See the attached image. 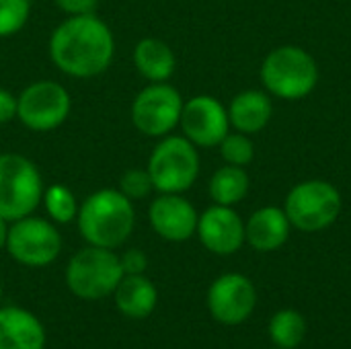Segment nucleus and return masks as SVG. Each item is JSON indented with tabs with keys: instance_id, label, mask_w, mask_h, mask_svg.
Here are the masks:
<instances>
[{
	"instance_id": "obj_1",
	"label": "nucleus",
	"mask_w": 351,
	"mask_h": 349,
	"mask_svg": "<svg viewBox=\"0 0 351 349\" xmlns=\"http://www.w3.org/2000/svg\"><path fill=\"white\" fill-rule=\"evenodd\" d=\"M47 49L53 66L66 76L95 78L111 66L115 37L95 12L78 14L64 19L53 29Z\"/></svg>"
},
{
	"instance_id": "obj_2",
	"label": "nucleus",
	"mask_w": 351,
	"mask_h": 349,
	"mask_svg": "<svg viewBox=\"0 0 351 349\" xmlns=\"http://www.w3.org/2000/svg\"><path fill=\"white\" fill-rule=\"evenodd\" d=\"M76 224L80 237L88 245L117 249L134 232V202L128 200L119 189H99L80 204Z\"/></svg>"
},
{
	"instance_id": "obj_3",
	"label": "nucleus",
	"mask_w": 351,
	"mask_h": 349,
	"mask_svg": "<svg viewBox=\"0 0 351 349\" xmlns=\"http://www.w3.org/2000/svg\"><path fill=\"white\" fill-rule=\"evenodd\" d=\"M261 82L265 88L286 101H298L311 95L319 82L315 58L298 45H282L269 51L261 64Z\"/></svg>"
},
{
	"instance_id": "obj_4",
	"label": "nucleus",
	"mask_w": 351,
	"mask_h": 349,
	"mask_svg": "<svg viewBox=\"0 0 351 349\" xmlns=\"http://www.w3.org/2000/svg\"><path fill=\"white\" fill-rule=\"evenodd\" d=\"M43 191V177L33 160L16 152L0 154V218L14 222L31 216Z\"/></svg>"
},
{
	"instance_id": "obj_5",
	"label": "nucleus",
	"mask_w": 351,
	"mask_h": 349,
	"mask_svg": "<svg viewBox=\"0 0 351 349\" xmlns=\"http://www.w3.org/2000/svg\"><path fill=\"white\" fill-rule=\"evenodd\" d=\"M123 278L119 255L113 249L86 245L76 251L66 267L68 290L82 300H101L113 296Z\"/></svg>"
},
{
	"instance_id": "obj_6",
	"label": "nucleus",
	"mask_w": 351,
	"mask_h": 349,
	"mask_svg": "<svg viewBox=\"0 0 351 349\" xmlns=\"http://www.w3.org/2000/svg\"><path fill=\"white\" fill-rule=\"evenodd\" d=\"M154 191L183 193L193 187L199 175L197 146L185 136H165L154 146L146 167Z\"/></svg>"
},
{
	"instance_id": "obj_7",
	"label": "nucleus",
	"mask_w": 351,
	"mask_h": 349,
	"mask_svg": "<svg viewBox=\"0 0 351 349\" xmlns=\"http://www.w3.org/2000/svg\"><path fill=\"white\" fill-rule=\"evenodd\" d=\"M284 212L294 228L319 232L337 220L341 212V193L327 181H304L288 193Z\"/></svg>"
},
{
	"instance_id": "obj_8",
	"label": "nucleus",
	"mask_w": 351,
	"mask_h": 349,
	"mask_svg": "<svg viewBox=\"0 0 351 349\" xmlns=\"http://www.w3.org/2000/svg\"><path fill=\"white\" fill-rule=\"evenodd\" d=\"M72 99L56 80H35L16 97V119L31 132L58 130L70 115Z\"/></svg>"
},
{
	"instance_id": "obj_9",
	"label": "nucleus",
	"mask_w": 351,
	"mask_h": 349,
	"mask_svg": "<svg viewBox=\"0 0 351 349\" xmlns=\"http://www.w3.org/2000/svg\"><path fill=\"white\" fill-rule=\"evenodd\" d=\"M6 251L25 267H45L60 257L62 234L49 220L31 214L8 224Z\"/></svg>"
},
{
	"instance_id": "obj_10",
	"label": "nucleus",
	"mask_w": 351,
	"mask_h": 349,
	"mask_svg": "<svg viewBox=\"0 0 351 349\" xmlns=\"http://www.w3.org/2000/svg\"><path fill=\"white\" fill-rule=\"evenodd\" d=\"M183 103L185 101L175 86L150 82L132 101V123L148 138H165L179 125Z\"/></svg>"
},
{
	"instance_id": "obj_11",
	"label": "nucleus",
	"mask_w": 351,
	"mask_h": 349,
	"mask_svg": "<svg viewBox=\"0 0 351 349\" xmlns=\"http://www.w3.org/2000/svg\"><path fill=\"white\" fill-rule=\"evenodd\" d=\"M257 304V292L249 278L241 274H224L208 290V311L220 325L245 323Z\"/></svg>"
},
{
	"instance_id": "obj_12",
	"label": "nucleus",
	"mask_w": 351,
	"mask_h": 349,
	"mask_svg": "<svg viewBox=\"0 0 351 349\" xmlns=\"http://www.w3.org/2000/svg\"><path fill=\"white\" fill-rule=\"evenodd\" d=\"M179 125L183 130V136L191 144L212 148L218 146L222 138L228 134V109L216 97L197 95L183 103Z\"/></svg>"
},
{
	"instance_id": "obj_13",
	"label": "nucleus",
	"mask_w": 351,
	"mask_h": 349,
	"mask_svg": "<svg viewBox=\"0 0 351 349\" xmlns=\"http://www.w3.org/2000/svg\"><path fill=\"white\" fill-rule=\"evenodd\" d=\"M150 226L169 243L189 241L197 230L199 214L181 193H158L148 210Z\"/></svg>"
},
{
	"instance_id": "obj_14",
	"label": "nucleus",
	"mask_w": 351,
	"mask_h": 349,
	"mask_svg": "<svg viewBox=\"0 0 351 349\" xmlns=\"http://www.w3.org/2000/svg\"><path fill=\"white\" fill-rule=\"evenodd\" d=\"M195 234L210 253L232 255L245 243V222L230 206L214 204L199 214Z\"/></svg>"
},
{
	"instance_id": "obj_15",
	"label": "nucleus",
	"mask_w": 351,
	"mask_h": 349,
	"mask_svg": "<svg viewBox=\"0 0 351 349\" xmlns=\"http://www.w3.org/2000/svg\"><path fill=\"white\" fill-rule=\"evenodd\" d=\"M0 349H45V329L41 321L21 306H2Z\"/></svg>"
},
{
	"instance_id": "obj_16",
	"label": "nucleus",
	"mask_w": 351,
	"mask_h": 349,
	"mask_svg": "<svg viewBox=\"0 0 351 349\" xmlns=\"http://www.w3.org/2000/svg\"><path fill=\"white\" fill-rule=\"evenodd\" d=\"M290 220L280 208H261L245 224V241L261 253L280 249L290 237Z\"/></svg>"
},
{
	"instance_id": "obj_17",
	"label": "nucleus",
	"mask_w": 351,
	"mask_h": 349,
	"mask_svg": "<svg viewBox=\"0 0 351 349\" xmlns=\"http://www.w3.org/2000/svg\"><path fill=\"white\" fill-rule=\"evenodd\" d=\"M115 306L117 311L128 319H146L154 313L158 304V292L156 286L144 276H123L117 284L115 292Z\"/></svg>"
},
{
	"instance_id": "obj_18",
	"label": "nucleus",
	"mask_w": 351,
	"mask_h": 349,
	"mask_svg": "<svg viewBox=\"0 0 351 349\" xmlns=\"http://www.w3.org/2000/svg\"><path fill=\"white\" fill-rule=\"evenodd\" d=\"M274 107L265 93L261 91H243L239 93L228 107L230 125L243 134L261 132L271 119Z\"/></svg>"
},
{
	"instance_id": "obj_19",
	"label": "nucleus",
	"mask_w": 351,
	"mask_h": 349,
	"mask_svg": "<svg viewBox=\"0 0 351 349\" xmlns=\"http://www.w3.org/2000/svg\"><path fill=\"white\" fill-rule=\"evenodd\" d=\"M134 64L148 82H167L177 66L173 49L156 37H144L134 47Z\"/></svg>"
},
{
	"instance_id": "obj_20",
	"label": "nucleus",
	"mask_w": 351,
	"mask_h": 349,
	"mask_svg": "<svg viewBox=\"0 0 351 349\" xmlns=\"http://www.w3.org/2000/svg\"><path fill=\"white\" fill-rule=\"evenodd\" d=\"M210 197L218 206H234L249 193V175L243 167L226 165L220 167L210 179Z\"/></svg>"
},
{
	"instance_id": "obj_21",
	"label": "nucleus",
	"mask_w": 351,
	"mask_h": 349,
	"mask_svg": "<svg viewBox=\"0 0 351 349\" xmlns=\"http://www.w3.org/2000/svg\"><path fill=\"white\" fill-rule=\"evenodd\" d=\"M269 337L282 349H296L306 337V319L292 309L280 311L269 321Z\"/></svg>"
},
{
	"instance_id": "obj_22",
	"label": "nucleus",
	"mask_w": 351,
	"mask_h": 349,
	"mask_svg": "<svg viewBox=\"0 0 351 349\" xmlns=\"http://www.w3.org/2000/svg\"><path fill=\"white\" fill-rule=\"evenodd\" d=\"M41 202L45 206V212H47L49 220L56 222V224H70L78 216L80 204H78L76 195L66 185H62V183L49 185L43 191Z\"/></svg>"
},
{
	"instance_id": "obj_23",
	"label": "nucleus",
	"mask_w": 351,
	"mask_h": 349,
	"mask_svg": "<svg viewBox=\"0 0 351 349\" xmlns=\"http://www.w3.org/2000/svg\"><path fill=\"white\" fill-rule=\"evenodd\" d=\"M31 16V0H0V39L16 35Z\"/></svg>"
},
{
	"instance_id": "obj_24",
	"label": "nucleus",
	"mask_w": 351,
	"mask_h": 349,
	"mask_svg": "<svg viewBox=\"0 0 351 349\" xmlns=\"http://www.w3.org/2000/svg\"><path fill=\"white\" fill-rule=\"evenodd\" d=\"M218 146H220V154L226 160V165L247 167L255 156V146H253L251 138L243 132H237V134L228 132Z\"/></svg>"
},
{
	"instance_id": "obj_25",
	"label": "nucleus",
	"mask_w": 351,
	"mask_h": 349,
	"mask_svg": "<svg viewBox=\"0 0 351 349\" xmlns=\"http://www.w3.org/2000/svg\"><path fill=\"white\" fill-rule=\"evenodd\" d=\"M119 191L128 200L140 202V200H146L154 191V185L146 169H128L119 179Z\"/></svg>"
},
{
	"instance_id": "obj_26",
	"label": "nucleus",
	"mask_w": 351,
	"mask_h": 349,
	"mask_svg": "<svg viewBox=\"0 0 351 349\" xmlns=\"http://www.w3.org/2000/svg\"><path fill=\"white\" fill-rule=\"evenodd\" d=\"M119 263L123 276H140L148 267V257L142 249H128L123 255H119Z\"/></svg>"
},
{
	"instance_id": "obj_27",
	"label": "nucleus",
	"mask_w": 351,
	"mask_h": 349,
	"mask_svg": "<svg viewBox=\"0 0 351 349\" xmlns=\"http://www.w3.org/2000/svg\"><path fill=\"white\" fill-rule=\"evenodd\" d=\"M53 2L68 16L90 14V12L97 10V4H99V0H53Z\"/></svg>"
},
{
	"instance_id": "obj_28",
	"label": "nucleus",
	"mask_w": 351,
	"mask_h": 349,
	"mask_svg": "<svg viewBox=\"0 0 351 349\" xmlns=\"http://www.w3.org/2000/svg\"><path fill=\"white\" fill-rule=\"evenodd\" d=\"M12 119H16V97L10 91L0 88V125L10 123Z\"/></svg>"
},
{
	"instance_id": "obj_29",
	"label": "nucleus",
	"mask_w": 351,
	"mask_h": 349,
	"mask_svg": "<svg viewBox=\"0 0 351 349\" xmlns=\"http://www.w3.org/2000/svg\"><path fill=\"white\" fill-rule=\"evenodd\" d=\"M8 224L4 218H0V251L6 249V237H8Z\"/></svg>"
},
{
	"instance_id": "obj_30",
	"label": "nucleus",
	"mask_w": 351,
	"mask_h": 349,
	"mask_svg": "<svg viewBox=\"0 0 351 349\" xmlns=\"http://www.w3.org/2000/svg\"><path fill=\"white\" fill-rule=\"evenodd\" d=\"M0 302H2V284H0Z\"/></svg>"
},
{
	"instance_id": "obj_31",
	"label": "nucleus",
	"mask_w": 351,
	"mask_h": 349,
	"mask_svg": "<svg viewBox=\"0 0 351 349\" xmlns=\"http://www.w3.org/2000/svg\"><path fill=\"white\" fill-rule=\"evenodd\" d=\"M278 349H282V348H278Z\"/></svg>"
}]
</instances>
